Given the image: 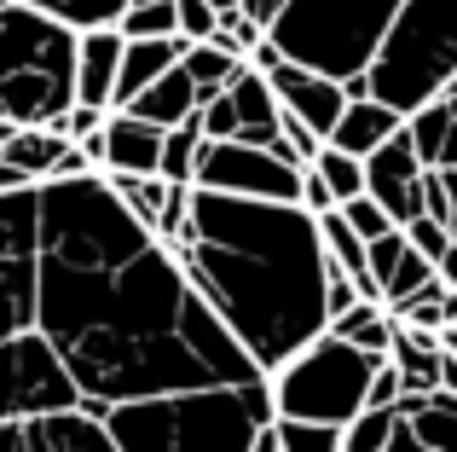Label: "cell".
<instances>
[{
    "label": "cell",
    "mask_w": 457,
    "mask_h": 452,
    "mask_svg": "<svg viewBox=\"0 0 457 452\" xmlns=\"http://www.w3.org/2000/svg\"><path fill=\"white\" fill-rule=\"evenodd\" d=\"M435 272L446 279V290H457V244H446V249L435 255Z\"/></svg>",
    "instance_id": "60d3db41"
},
{
    "label": "cell",
    "mask_w": 457,
    "mask_h": 452,
    "mask_svg": "<svg viewBox=\"0 0 457 452\" xmlns=\"http://www.w3.org/2000/svg\"><path fill=\"white\" fill-rule=\"evenodd\" d=\"M174 18H179V35H186V41H209L220 12H214V0H174Z\"/></svg>",
    "instance_id": "e575fe53"
},
{
    "label": "cell",
    "mask_w": 457,
    "mask_h": 452,
    "mask_svg": "<svg viewBox=\"0 0 457 452\" xmlns=\"http://www.w3.org/2000/svg\"><path fill=\"white\" fill-rule=\"evenodd\" d=\"M440 99H446V105H452V116H457V88H446V93H440Z\"/></svg>",
    "instance_id": "bcb514c9"
},
{
    "label": "cell",
    "mask_w": 457,
    "mask_h": 452,
    "mask_svg": "<svg viewBox=\"0 0 457 452\" xmlns=\"http://www.w3.org/2000/svg\"><path fill=\"white\" fill-rule=\"evenodd\" d=\"M302 209H312V215H324V209H336L330 186H324V180H319L312 169H302Z\"/></svg>",
    "instance_id": "f35d334b"
},
{
    "label": "cell",
    "mask_w": 457,
    "mask_h": 452,
    "mask_svg": "<svg viewBox=\"0 0 457 452\" xmlns=\"http://www.w3.org/2000/svg\"><path fill=\"white\" fill-rule=\"evenodd\" d=\"M179 64L191 70V81H197V99H209V93H220L226 81L237 76V70L249 64V58H237L232 46H220L209 35V41H186V53H179Z\"/></svg>",
    "instance_id": "603a6c76"
},
{
    "label": "cell",
    "mask_w": 457,
    "mask_h": 452,
    "mask_svg": "<svg viewBox=\"0 0 457 452\" xmlns=\"http://www.w3.org/2000/svg\"><path fill=\"white\" fill-rule=\"evenodd\" d=\"M116 29L134 41V35H179L174 0H128V12L116 18Z\"/></svg>",
    "instance_id": "d6a6232c"
},
{
    "label": "cell",
    "mask_w": 457,
    "mask_h": 452,
    "mask_svg": "<svg viewBox=\"0 0 457 452\" xmlns=\"http://www.w3.org/2000/svg\"><path fill=\"white\" fill-rule=\"evenodd\" d=\"M394 400H400V372H394V360H382V365H377V377H370L365 406H394Z\"/></svg>",
    "instance_id": "74e56055"
},
{
    "label": "cell",
    "mask_w": 457,
    "mask_h": 452,
    "mask_svg": "<svg viewBox=\"0 0 457 452\" xmlns=\"http://www.w3.org/2000/svg\"><path fill=\"white\" fill-rule=\"evenodd\" d=\"M324 331H336V337H347L353 348H365V354H382L388 360V342H394V314L377 302V296H359L347 314H336Z\"/></svg>",
    "instance_id": "7402d4cb"
},
{
    "label": "cell",
    "mask_w": 457,
    "mask_h": 452,
    "mask_svg": "<svg viewBox=\"0 0 457 452\" xmlns=\"http://www.w3.org/2000/svg\"><path fill=\"white\" fill-rule=\"evenodd\" d=\"M191 186L232 192V197H278V204H302V163H290L272 146H249V139H203Z\"/></svg>",
    "instance_id": "9c48e42d"
},
{
    "label": "cell",
    "mask_w": 457,
    "mask_h": 452,
    "mask_svg": "<svg viewBox=\"0 0 457 452\" xmlns=\"http://www.w3.org/2000/svg\"><path fill=\"white\" fill-rule=\"evenodd\" d=\"M394 435V406H365L342 423V452H382Z\"/></svg>",
    "instance_id": "1f68e13d"
},
{
    "label": "cell",
    "mask_w": 457,
    "mask_h": 452,
    "mask_svg": "<svg viewBox=\"0 0 457 452\" xmlns=\"http://www.w3.org/2000/svg\"><path fill=\"white\" fill-rule=\"evenodd\" d=\"M76 105V29L29 0H0V122L53 128Z\"/></svg>",
    "instance_id": "277c9868"
},
{
    "label": "cell",
    "mask_w": 457,
    "mask_h": 452,
    "mask_svg": "<svg viewBox=\"0 0 457 452\" xmlns=\"http://www.w3.org/2000/svg\"><path fill=\"white\" fill-rule=\"evenodd\" d=\"M18 452H122L99 406H64L18 423Z\"/></svg>",
    "instance_id": "4fadbf2b"
},
{
    "label": "cell",
    "mask_w": 457,
    "mask_h": 452,
    "mask_svg": "<svg viewBox=\"0 0 457 452\" xmlns=\"http://www.w3.org/2000/svg\"><path fill=\"white\" fill-rule=\"evenodd\" d=\"M377 365H382V354H365L347 337H336V331H319L278 372H267L272 406H278V418H312V423H336L342 430L353 412H365Z\"/></svg>",
    "instance_id": "8992f818"
},
{
    "label": "cell",
    "mask_w": 457,
    "mask_h": 452,
    "mask_svg": "<svg viewBox=\"0 0 457 452\" xmlns=\"http://www.w3.org/2000/svg\"><path fill=\"white\" fill-rule=\"evenodd\" d=\"M382 452H435V447H423V441L411 435V423L394 412V435H388V447H382Z\"/></svg>",
    "instance_id": "ab89813d"
},
{
    "label": "cell",
    "mask_w": 457,
    "mask_h": 452,
    "mask_svg": "<svg viewBox=\"0 0 457 452\" xmlns=\"http://www.w3.org/2000/svg\"><path fill=\"white\" fill-rule=\"evenodd\" d=\"M197 105L203 99H197L191 70L186 64H168L145 93H134V99L116 105V111H134V116H145V122H156V128H174V122H186V116H197Z\"/></svg>",
    "instance_id": "d6986e66"
},
{
    "label": "cell",
    "mask_w": 457,
    "mask_h": 452,
    "mask_svg": "<svg viewBox=\"0 0 457 452\" xmlns=\"http://www.w3.org/2000/svg\"><path fill=\"white\" fill-rule=\"evenodd\" d=\"M53 128H58V134L70 139V146H76V139H93V134L104 128V111H99V105H81V99H76V105H70V111L58 116Z\"/></svg>",
    "instance_id": "8d00e7d4"
},
{
    "label": "cell",
    "mask_w": 457,
    "mask_h": 452,
    "mask_svg": "<svg viewBox=\"0 0 457 452\" xmlns=\"http://www.w3.org/2000/svg\"><path fill=\"white\" fill-rule=\"evenodd\" d=\"M446 128H452V105H446V99H428V105H417V111L405 116V134H411L417 157H423L428 169L440 163V146H446Z\"/></svg>",
    "instance_id": "83f0119b"
},
{
    "label": "cell",
    "mask_w": 457,
    "mask_h": 452,
    "mask_svg": "<svg viewBox=\"0 0 457 452\" xmlns=\"http://www.w3.org/2000/svg\"><path fill=\"white\" fill-rule=\"evenodd\" d=\"M116 64H122V29L104 23V29H76V99L111 111L116 93Z\"/></svg>",
    "instance_id": "9a60e30c"
},
{
    "label": "cell",
    "mask_w": 457,
    "mask_h": 452,
    "mask_svg": "<svg viewBox=\"0 0 457 452\" xmlns=\"http://www.w3.org/2000/svg\"><path fill=\"white\" fill-rule=\"evenodd\" d=\"M272 441L278 452H342V430L312 418H272Z\"/></svg>",
    "instance_id": "f546056e"
},
{
    "label": "cell",
    "mask_w": 457,
    "mask_h": 452,
    "mask_svg": "<svg viewBox=\"0 0 457 452\" xmlns=\"http://www.w3.org/2000/svg\"><path fill=\"white\" fill-rule=\"evenodd\" d=\"M440 186H446V204H452V226H457V169H440Z\"/></svg>",
    "instance_id": "ee69618b"
},
{
    "label": "cell",
    "mask_w": 457,
    "mask_h": 452,
    "mask_svg": "<svg viewBox=\"0 0 457 452\" xmlns=\"http://www.w3.org/2000/svg\"><path fill=\"white\" fill-rule=\"evenodd\" d=\"M64 157H70V139L58 134V128H12V134L0 139V163L23 169L35 186L53 180V174L64 169Z\"/></svg>",
    "instance_id": "44dd1931"
},
{
    "label": "cell",
    "mask_w": 457,
    "mask_h": 452,
    "mask_svg": "<svg viewBox=\"0 0 457 452\" xmlns=\"http://www.w3.org/2000/svg\"><path fill=\"white\" fill-rule=\"evenodd\" d=\"M168 249L261 372H278L330 325L324 307L330 255L319 238V215L302 204L191 186V215L168 238Z\"/></svg>",
    "instance_id": "7a4b0ae2"
},
{
    "label": "cell",
    "mask_w": 457,
    "mask_h": 452,
    "mask_svg": "<svg viewBox=\"0 0 457 452\" xmlns=\"http://www.w3.org/2000/svg\"><path fill=\"white\" fill-rule=\"evenodd\" d=\"M267 81H272V93H278V111L302 116L319 139H330L336 116H342V105H347V88H342V81L324 76V70L295 64V58H284V53L267 64Z\"/></svg>",
    "instance_id": "7c38bea8"
},
{
    "label": "cell",
    "mask_w": 457,
    "mask_h": 452,
    "mask_svg": "<svg viewBox=\"0 0 457 452\" xmlns=\"http://www.w3.org/2000/svg\"><path fill=\"white\" fill-rule=\"evenodd\" d=\"M435 169H457V116H452V128H446V146H440V163Z\"/></svg>",
    "instance_id": "b9f144b4"
},
{
    "label": "cell",
    "mask_w": 457,
    "mask_h": 452,
    "mask_svg": "<svg viewBox=\"0 0 457 452\" xmlns=\"http://www.w3.org/2000/svg\"><path fill=\"white\" fill-rule=\"evenodd\" d=\"M405 238H411V249H423V255L435 261L440 249L452 244V226H446V221H435V215H411V221H405Z\"/></svg>",
    "instance_id": "d590c367"
},
{
    "label": "cell",
    "mask_w": 457,
    "mask_h": 452,
    "mask_svg": "<svg viewBox=\"0 0 457 452\" xmlns=\"http://www.w3.org/2000/svg\"><path fill=\"white\" fill-rule=\"evenodd\" d=\"M41 296V192L12 186L0 192V337L35 325Z\"/></svg>",
    "instance_id": "52a82bcc"
},
{
    "label": "cell",
    "mask_w": 457,
    "mask_h": 452,
    "mask_svg": "<svg viewBox=\"0 0 457 452\" xmlns=\"http://www.w3.org/2000/svg\"><path fill=\"white\" fill-rule=\"evenodd\" d=\"M249 452H278V441H272V423H267V430L255 435V447H249Z\"/></svg>",
    "instance_id": "f6af8a7d"
},
{
    "label": "cell",
    "mask_w": 457,
    "mask_h": 452,
    "mask_svg": "<svg viewBox=\"0 0 457 452\" xmlns=\"http://www.w3.org/2000/svg\"><path fill=\"white\" fill-rule=\"evenodd\" d=\"M394 412L411 423V435H417L423 447H435V452H457V395H452V389L400 395V400H394Z\"/></svg>",
    "instance_id": "ffe728a7"
},
{
    "label": "cell",
    "mask_w": 457,
    "mask_h": 452,
    "mask_svg": "<svg viewBox=\"0 0 457 452\" xmlns=\"http://www.w3.org/2000/svg\"><path fill=\"white\" fill-rule=\"evenodd\" d=\"M307 169L319 174L324 186H330V197H336V204H347V197H359V192H365V157H353V151L330 146V139L319 146V157H312Z\"/></svg>",
    "instance_id": "484cf974"
},
{
    "label": "cell",
    "mask_w": 457,
    "mask_h": 452,
    "mask_svg": "<svg viewBox=\"0 0 457 452\" xmlns=\"http://www.w3.org/2000/svg\"><path fill=\"white\" fill-rule=\"evenodd\" d=\"M428 279H435V261H428L423 249H411V238H405V255L394 261V272L382 279V307H388V314H400V302H405V296H417Z\"/></svg>",
    "instance_id": "f1b7e54d"
},
{
    "label": "cell",
    "mask_w": 457,
    "mask_h": 452,
    "mask_svg": "<svg viewBox=\"0 0 457 452\" xmlns=\"http://www.w3.org/2000/svg\"><path fill=\"white\" fill-rule=\"evenodd\" d=\"M440 389L457 395V354H440Z\"/></svg>",
    "instance_id": "7bdbcfd3"
},
{
    "label": "cell",
    "mask_w": 457,
    "mask_h": 452,
    "mask_svg": "<svg viewBox=\"0 0 457 452\" xmlns=\"http://www.w3.org/2000/svg\"><path fill=\"white\" fill-rule=\"evenodd\" d=\"M440 337L435 331H417V325H400L394 319V342H388V360L400 372V395H428L440 389Z\"/></svg>",
    "instance_id": "ac0fdd59"
},
{
    "label": "cell",
    "mask_w": 457,
    "mask_h": 452,
    "mask_svg": "<svg viewBox=\"0 0 457 452\" xmlns=\"http://www.w3.org/2000/svg\"><path fill=\"white\" fill-rule=\"evenodd\" d=\"M64 406H81V389L70 377L64 354L35 325L18 337H0V423H23Z\"/></svg>",
    "instance_id": "ba28073f"
},
{
    "label": "cell",
    "mask_w": 457,
    "mask_h": 452,
    "mask_svg": "<svg viewBox=\"0 0 457 452\" xmlns=\"http://www.w3.org/2000/svg\"><path fill=\"white\" fill-rule=\"evenodd\" d=\"M394 319H400V325H417V331H435V337H440V325H452V319H457V290H446V279L435 272L417 296H405Z\"/></svg>",
    "instance_id": "cb8c5ba5"
},
{
    "label": "cell",
    "mask_w": 457,
    "mask_h": 452,
    "mask_svg": "<svg viewBox=\"0 0 457 452\" xmlns=\"http://www.w3.org/2000/svg\"><path fill=\"white\" fill-rule=\"evenodd\" d=\"M394 12L400 0H284L267 23V41L295 64L347 81L370 70Z\"/></svg>",
    "instance_id": "5b68a950"
},
{
    "label": "cell",
    "mask_w": 457,
    "mask_h": 452,
    "mask_svg": "<svg viewBox=\"0 0 457 452\" xmlns=\"http://www.w3.org/2000/svg\"><path fill=\"white\" fill-rule=\"evenodd\" d=\"M179 53H186V35H134V41L122 35V64H116L111 111H116V105H128L134 93H145L168 64H179Z\"/></svg>",
    "instance_id": "2e32d148"
},
{
    "label": "cell",
    "mask_w": 457,
    "mask_h": 452,
    "mask_svg": "<svg viewBox=\"0 0 457 452\" xmlns=\"http://www.w3.org/2000/svg\"><path fill=\"white\" fill-rule=\"evenodd\" d=\"M197 122H203V139H249V146H272L284 151V111H278V93H272L267 70L244 64L232 81H226L220 93H209V99L197 105ZM290 157V151H284ZM295 163V157H290Z\"/></svg>",
    "instance_id": "30bf717a"
},
{
    "label": "cell",
    "mask_w": 457,
    "mask_h": 452,
    "mask_svg": "<svg viewBox=\"0 0 457 452\" xmlns=\"http://www.w3.org/2000/svg\"><path fill=\"white\" fill-rule=\"evenodd\" d=\"M29 6L53 12V18L70 23V29H104V23H116L128 12V0H29Z\"/></svg>",
    "instance_id": "4dcf8cb0"
},
{
    "label": "cell",
    "mask_w": 457,
    "mask_h": 452,
    "mask_svg": "<svg viewBox=\"0 0 457 452\" xmlns=\"http://www.w3.org/2000/svg\"><path fill=\"white\" fill-rule=\"evenodd\" d=\"M336 209L347 215V226H353V232L365 238V244H370V238H382V232H394V226H400V221H394V215H388V209H382V204H377L370 192L347 197V204H336Z\"/></svg>",
    "instance_id": "836d02e7"
},
{
    "label": "cell",
    "mask_w": 457,
    "mask_h": 452,
    "mask_svg": "<svg viewBox=\"0 0 457 452\" xmlns=\"http://www.w3.org/2000/svg\"><path fill=\"white\" fill-rule=\"evenodd\" d=\"M197 151H203V122H197V116L162 128V163H156V174L191 186V174H197Z\"/></svg>",
    "instance_id": "d4e9b609"
},
{
    "label": "cell",
    "mask_w": 457,
    "mask_h": 452,
    "mask_svg": "<svg viewBox=\"0 0 457 452\" xmlns=\"http://www.w3.org/2000/svg\"><path fill=\"white\" fill-rule=\"evenodd\" d=\"M423 169H428V163L417 157L411 134L400 128V134H388V139H382V146L365 157V192L405 226L411 215H423Z\"/></svg>",
    "instance_id": "8fae6325"
},
{
    "label": "cell",
    "mask_w": 457,
    "mask_h": 452,
    "mask_svg": "<svg viewBox=\"0 0 457 452\" xmlns=\"http://www.w3.org/2000/svg\"><path fill=\"white\" fill-rule=\"evenodd\" d=\"M41 192V296L35 331L64 354L87 406L267 377L179 255L134 221L104 169L53 174Z\"/></svg>",
    "instance_id": "6da1fadb"
},
{
    "label": "cell",
    "mask_w": 457,
    "mask_h": 452,
    "mask_svg": "<svg viewBox=\"0 0 457 452\" xmlns=\"http://www.w3.org/2000/svg\"><path fill=\"white\" fill-rule=\"evenodd\" d=\"M99 412L122 452H249L255 435L278 418L267 377L174 389V395H145Z\"/></svg>",
    "instance_id": "3957f363"
},
{
    "label": "cell",
    "mask_w": 457,
    "mask_h": 452,
    "mask_svg": "<svg viewBox=\"0 0 457 452\" xmlns=\"http://www.w3.org/2000/svg\"><path fill=\"white\" fill-rule=\"evenodd\" d=\"M104 180H111L116 197L134 209V221H145L151 232H156V221H162V204H168V180H162V174H104Z\"/></svg>",
    "instance_id": "4316f807"
},
{
    "label": "cell",
    "mask_w": 457,
    "mask_h": 452,
    "mask_svg": "<svg viewBox=\"0 0 457 452\" xmlns=\"http://www.w3.org/2000/svg\"><path fill=\"white\" fill-rule=\"evenodd\" d=\"M162 163V128L134 111H104V174H156Z\"/></svg>",
    "instance_id": "5bb4252c"
},
{
    "label": "cell",
    "mask_w": 457,
    "mask_h": 452,
    "mask_svg": "<svg viewBox=\"0 0 457 452\" xmlns=\"http://www.w3.org/2000/svg\"><path fill=\"white\" fill-rule=\"evenodd\" d=\"M400 128H405V116L394 111V105H382L377 93H353V99L342 105V116H336V128H330V146L353 151V157H370V151L388 134H400Z\"/></svg>",
    "instance_id": "e0dca14e"
}]
</instances>
